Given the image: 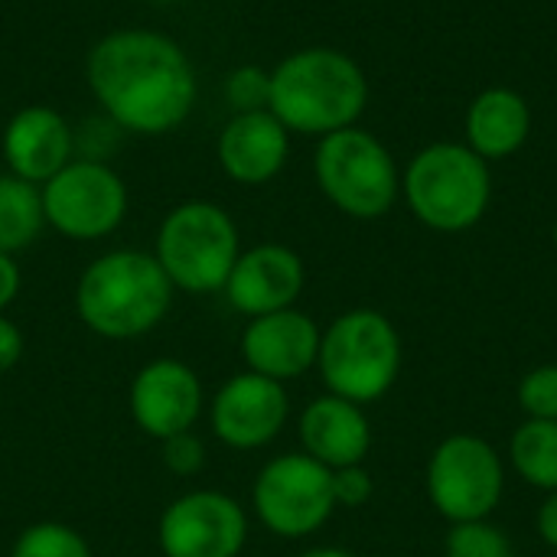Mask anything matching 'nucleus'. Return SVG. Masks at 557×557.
<instances>
[{
  "label": "nucleus",
  "instance_id": "nucleus-1",
  "mask_svg": "<svg viewBox=\"0 0 557 557\" xmlns=\"http://www.w3.org/2000/svg\"><path fill=\"white\" fill-rule=\"evenodd\" d=\"M101 111L124 131L160 137L176 131L196 104V72L186 49L157 29H114L85 62Z\"/></svg>",
  "mask_w": 557,
  "mask_h": 557
},
{
  "label": "nucleus",
  "instance_id": "nucleus-2",
  "mask_svg": "<svg viewBox=\"0 0 557 557\" xmlns=\"http://www.w3.org/2000/svg\"><path fill=\"white\" fill-rule=\"evenodd\" d=\"M369 104L362 65L333 46H307L271 69L268 111L304 137H326L356 127Z\"/></svg>",
  "mask_w": 557,
  "mask_h": 557
},
{
  "label": "nucleus",
  "instance_id": "nucleus-3",
  "mask_svg": "<svg viewBox=\"0 0 557 557\" xmlns=\"http://www.w3.org/2000/svg\"><path fill=\"white\" fill-rule=\"evenodd\" d=\"M173 294L176 287L153 251L117 248L82 271L75 284V313L101 339H140L166 320Z\"/></svg>",
  "mask_w": 557,
  "mask_h": 557
},
{
  "label": "nucleus",
  "instance_id": "nucleus-4",
  "mask_svg": "<svg viewBox=\"0 0 557 557\" xmlns=\"http://www.w3.org/2000/svg\"><path fill=\"white\" fill-rule=\"evenodd\" d=\"M411 215L441 235H460L483 222L493 199L490 163L467 144L437 140L421 147L401 176Z\"/></svg>",
  "mask_w": 557,
  "mask_h": 557
},
{
  "label": "nucleus",
  "instance_id": "nucleus-5",
  "mask_svg": "<svg viewBox=\"0 0 557 557\" xmlns=\"http://www.w3.org/2000/svg\"><path fill=\"white\" fill-rule=\"evenodd\" d=\"M401 362V333L385 313L369 307L339 313L320 336L317 372L326 392L362 408L395 388Z\"/></svg>",
  "mask_w": 557,
  "mask_h": 557
},
{
  "label": "nucleus",
  "instance_id": "nucleus-6",
  "mask_svg": "<svg viewBox=\"0 0 557 557\" xmlns=\"http://www.w3.org/2000/svg\"><path fill=\"white\" fill-rule=\"evenodd\" d=\"M242 255V235L235 219L209 199H189L173 206L153 242L170 284L183 294H219Z\"/></svg>",
  "mask_w": 557,
  "mask_h": 557
},
{
  "label": "nucleus",
  "instance_id": "nucleus-7",
  "mask_svg": "<svg viewBox=\"0 0 557 557\" xmlns=\"http://www.w3.org/2000/svg\"><path fill=\"white\" fill-rule=\"evenodd\" d=\"M320 193L349 219L372 222L392 212L401 196V173L392 150L362 127L320 137L313 153Z\"/></svg>",
  "mask_w": 557,
  "mask_h": 557
},
{
  "label": "nucleus",
  "instance_id": "nucleus-8",
  "mask_svg": "<svg viewBox=\"0 0 557 557\" xmlns=\"http://www.w3.org/2000/svg\"><path fill=\"white\" fill-rule=\"evenodd\" d=\"M251 509L271 535L287 542L307 539L320 532L336 512L333 470L304 450L281 454L258 470L251 486Z\"/></svg>",
  "mask_w": 557,
  "mask_h": 557
},
{
  "label": "nucleus",
  "instance_id": "nucleus-9",
  "mask_svg": "<svg viewBox=\"0 0 557 557\" xmlns=\"http://www.w3.org/2000/svg\"><path fill=\"white\" fill-rule=\"evenodd\" d=\"M42 215L52 232L72 242H98L121 228L127 215V183L104 160H69L39 186Z\"/></svg>",
  "mask_w": 557,
  "mask_h": 557
},
{
  "label": "nucleus",
  "instance_id": "nucleus-10",
  "mask_svg": "<svg viewBox=\"0 0 557 557\" xmlns=\"http://www.w3.org/2000/svg\"><path fill=\"white\" fill-rule=\"evenodd\" d=\"M431 506L450 522L490 519L506 493V463L499 450L476 434L444 437L428 460Z\"/></svg>",
  "mask_w": 557,
  "mask_h": 557
},
{
  "label": "nucleus",
  "instance_id": "nucleus-11",
  "mask_svg": "<svg viewBox=\"0 0 557 557\" xmlns=\"http://www.w3.org/2000/svg\"><path fill=\"white\" fill-rule=\"evenodd\" d=\"M248 542V512L222 490H189L157 519L163 557H238Z\"/></svg>",
  "mask_w": 557,
  "mask_h": 557
},
{
  "label": "nucleus",
  "instance_id": "nucleus-12",
  "mask_svg": "<svg viewBox=\"0 0 557 557\" xmlns=\"http://www.w3.org/2000/svg\"><path fill=\"white\" fill-rule=\"evenodd\" d=\"M290 418V398L281 382L238 372L219 385L209 401V424L219 444L232 450H261L281 437Z\"/></svg>",
  "mask_w": 557,
  "mask_h": 557
},
{
  "label": "nucleus",
  "instance_id": "nucleus-13",
  "mask_svg": "<svg viewBox=\"0 0 557 557\" xmlns=\"http://www.w3.org/2000/svg\"><path fill=\"white\" fill-rule=\"evenodd\" d=\"M206 392L193 366L183 359H150L137 369L127 388V411L140 434L166 441L173 434L193 431L202 418Z\"/></svg>",
  "mask_w": 557,
  "mask_h": 557
},
{
  "label": "nucleus",
  "instance_id": "nucleus-14",
  "mask_svg": "<svg viewBox=\"0 0 557 557\" xmlns=\"http://www.w3.org/2000/svg\"><path fill=\"white\" fill-rule=\"evenodd\" d=\"M307 284V268L300 255L287 245L264 242L255 248H242L222 294L228 307L248 320L297 307Z\"/></svg>",
  "mask_w": 557,
  "mask_h": 557
},
{
  "label": "nucleus",
  "instance_id": "nucleus-15",
  "mask_svg": "<svg viewBox=\"0 0 557 557\" xmlns=\"http://www.w3.org/2000/svg\"><path fill=\"white\" fill-rule=\"evenodd\" d=\"M320 336H323V330L317 326V320L297 307L255 317V320H248V326L242 333L245 369L287 385V382L307 375L310 369H317Z\"/></svg>",
  "mask_w": 557,
  "mask_h": 557
},
{
  "label": "nucleus",
  "instance_id": "nucleus-16",
  "mask_svg": "<svg viewBox=\"0 0 557 557\" xmlns=\"http://www.w3.org/2000/svg\"><path fill=\"white\" fill-rule=\"evenodd\" d=\"M0 150L7 160V173L33 186H42L72 160L75 134H72V124L55 108L26 104L7 121Z\"/></svg>",
  "mask_w": 557,
  "mask_h": 557
},
{
  "label": "nucleus",
  "instance_id": "nucleus-17",
  "mask_svg": "<svg viewBox=\"0 0 557 557\" xmlns=\"http://www.w3.org/2000/svg\"><path fill=\"white\" fill-rule=\"evenodd\" d=\"M222 173L238 186L271 183L290 157V131L268 111L232 114L215 144Z\"/></svg>",
  "mask_w": 557,
  "mask_h": 557
},
{
  "label": "nucleus",
  "instance_id": "nucleus-18",
  "mask_svg": "<svg viewBox=\"0 0 557 557\" xmlns=\"http://www.w3.org/2000/svg\"><path fill=\"white\" fill-rule=\"evenodd\" d=\"M297 434L304 454L323 463L326 470L366 463L372 450V424L366 418V408L330 392L313 398L300 411Z\"/></svg>",
  "mask_w": 557,
  "mask_h": 557
},
{
  "label": "nucleus",
  "instance_id": "nucleus-19",
  "mask_svg": "<svg viewBox=\"0 0 557 557\" xmlns=\"http://www.w3.org/2000/svg\"><path fill=\"white\" fill-rule=\"evenodd\" d=\"M532 108L516 88H486L467 108V147L486 163L506 160L529 144Z\"/></svg>",
  "mask_w": 557,
  "mask_h": 557
},
{
  "label": "nucleus",
  "instance_id": "nucleus-20",
  "mask_svg": "<svg viewBox=\"0 0 557 557\" xmlns=\"http://www.w3.org/2000/svg\"><path fill=\"white\" fill-rule=\"evenodd\" d=\"M42 228L46 215L39 186L13 173H0V251L16 258V251L29 248Z\"/></svg>",
  "mask_w": 557,
  "mask_h": 557
},
{
  "label": "nucleus",
  "instance_id": "nucleus-21",
  "mask_svg": "<svg viewBox=\"0 0 557 557\" xmlns=\"http://www.w3.org/2000/svg\"><path fill=\"white\" fill-rule=\"evenodd\" d=\"M516 476L542 493H557V421L525 418L509 441Z\"/></svg>",
  "mask_w": 557,
  "mask_h": 557
},
{
  "label": "nucleus",
  "instance_id": "nucleus-22",
  "mask_svg": "<svg viewBox=\"0 0 557 557\" xmlns=\"http://www.w3.org/2000/svg\"><path fill=\"white\" fill-rule=\"evenodd\" d=\"M10 557H95L85 535L65 522H33L16 539Z\"/></svg>",
  "mask_w": 557,
  "mask_h": 557
},
{
  "label": "nucleus",
  "instance_id": "nucleus-23",
  "mask_svg": "<svg viewBox=\"0 0 557 557\" xmlns=\"http://www.w3.org/2000/svg\"><path fill=\"white\" fill-rule=\"evenodd\" d=\"M444 557H516L512 539L490 519L457 522L444 539Z\"/></svg>",
  "mask_w": 557,
  "mask_h": 557
},
{
  "label": "nucleus",
  "instance_id": "nucleus-24",
  "mask_svg": "<svg viewBox=\"0 0 557 557\" xmlns=\"http://www.w3.org/2000/svg\"><path fill=\"white\" fill-rule=\"evenodd\" d=\"M519 408L532 421H557V366H535L519 382Z\"/></svg>",
  "mask_w": 557,
  "mask_h": 557
},
{
  "label": "nucleus",
  "instance_id": "nucleus-25",
  "mask_svg": "<svg viewBox=\"0 0 557 557\" xmlns=\"http://www.w3.org/2000/svg\"><path fill=\"white\" fill-rule=\"evenodd\" d=\"M268 95H271V72H264L261 65H238L225 75V98L235 108V114L268 108Z\"/></svg>",
  "mask_w": 557,
  "mask_h": 557
},
{
  "label": "nucleus",
  "instance_id": "nucleus-26",
  "mask_svg": "<svg viewBox=\"0 0 557 557\" xmlns=\"http://www.w3.org/2000/svg\"><path fill=\"white\" fill-rule=\"evenodd\" d=\"M160 460H163L166 473L189 480V476H199L206 470L209 454H206V444L193 431H183V434L160 441Z\"/></svg>",
  "mask_w": 557,
  "mask_h": 557
},
{
  "label": "nucleus",
  "instance_id": "nucleus-27",
  "mask_svg": "<svg viewBox=\"0 0 557 557\" xmlns=\"http://www.w3.org/2000/svg\"><path fill=\"white\" fill-rule=\"evenodd\" d=\"M375 493V480L366 463L333 470V503L336 509H362Z\"/></svg>",
  "mask_w": 557,
  "mask_h": 557
},
{
  "label": "nucleus",
  "instance_id": "nucleus-28",
  "mask_svg": "<svg viewBox=\"0 0 557 557\" xmlns=\"http://www.w3.org/2000/svg\"><path fill=\"white\" fill-rule=\"evenodd\" d=\"M23 352H26L23 330H20L10 317L0 313V375L10 372V369H16L20 359H23Z\"/></svg>",
  "mask_w": 557,
  "mask_h": 557
},
{
  "label": "nucleus",
  "instance_id": "nucleus-29",
  "mask_svg": "<svg viewBox=\"0 0 557 557\" xmlns=\"http://www.w3.org/2000/svg\"><path fill=\"white\" fill-rule=\"evenodd\" d=\"M20 287H23V274H20V264H16V258L0 251V313H3V310H7V307L16 300Z\"/></svg>",
  "mask_w": 557,
  "mask_h": 557
},
{
  "label": "nucleus",
  "instance_id": "nucleus-30",
  "mask_svg": "<svg viewBox=\"0 0 557 557\" xmlns=\"http://www.w3.org/2000/svg\"><path fill=\"white\" fill-rule=\"evenodd\" d=\"M535 529H539L542 542L557 552V493H548V496H545V503L539 506Z\"/></svg>",
  "mask_w": 557,
  "mask_h": 557
},
{
  "label": "nucleus",
  "instance_id": "nucleus-31",
  "mask_svg": "<svg viewBox=\"0 0 557 557\" xmlns=\"http://www.w3.org/2000/svg\"><path fill=\"white\" fill-rule=\"evenodd\" d=\"M297 557H356L352 552H346V548H310V552H304V555Z\"/></svg>",
  "mask_w": 557,
  "mask_h": 557
},
{
  "label": "nucleus",
  "instance_id": "nucleus-32",
  "mask_svg": "<svg viewBox=\"0 0 557 557\" xmlns=\"http://www.w3.org/2000/svg\"><path fill=\"white\" fill-rule=\"evenodd\" d=\"M552 242H555V248H557V222H555V228H552Z\"/></svg>",
  "mask_w": 557,
  "mask_h": 557
},
{
  "label": "nucleus",
  "instance_id": "nucleus-33",
  "mask_svg": "<svg viewBox=\"0 0 557 557\" xmlns=\"http://www.w3.org/2000/svg\"><path fill=\"white\" fill-rule=\"evenodd\" d=\"M160 3H173V0H160Z\"/></svg>",
  "mask_w": 557,
  "mask_h": 557
}]
</instances>
